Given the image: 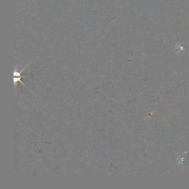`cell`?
I'll list each match as a JSON object with an SVG mask.
<instances>
[{
    "instance_id": "6da1fadb",
    "label": "cell",
    "mask_w": 189,
    "mask_h": 189,
    "mask_svg": "<svg viewBox=\"0 0 189 189\" xmlns=\"http://www.w3.org/2000/svg\"><path fill=\"white\" fill-rule=\"evenodd\" d=\"M26 68H27V67H26L24 69H23L22 70H21L20 72H18L14 71V84L15 87L16 86V84H17V82H20L21 84H23V85H25V84L23 83V82H22L21 81V78L24 77V76H21V73H22L25 70Z\"/></svg>"
}]
</instances>
